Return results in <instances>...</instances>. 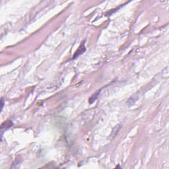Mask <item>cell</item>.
Instances as JSON below:
<instances>
[{
	"label": "cell",
	"instance_id": "cell-4",
	"mask_svg": "<svg viewBox=\"0 0 169 169\" xmlns=\"http://www.w3.org/2000/svg\"><path fill=\"white\" fill-rule=\"evenodd\" d=\"M1 102H2V109H3V106H4V99H2V101H1Z\"/></svg>",
	"mask_w": 169,
	"mask_h": 169
},
{
	"label": "cell",
	"instance_id": "cell-2",
	"mask_svg": "<svg viewBox=\"0 0 169 169\" xmlns=\"http://www.w3.org/2000/svg\"><path fill=\"white\" fill-rule=\"evenodd\" d=\"M13 125V123L12 122L11 120H8L6 121L5 122H4L3 124H2V126H1V130H2V135H3V132H4V131L7 130V129H9L10 127H11Z\"/></svg>",
	"mask_w": 169,
	"mask_h": 169
},
{
	"label": "cell",
	"instance_id": "cell-3",
	"mask_svg": "<svg viewBox=\"0 0 169 169\" xmlns=\"http://www.w3.org/2000/svg\"><path fill=\"white\" fill-rule=\"evenodd\" d=\"M100 92H101V90H99L98 92H96L95 94H94L93 95L90 97V99H89V102H90V104H92V102L95 101L96 99H97V97H99V93H100Z\"/></svg>",
	"mask_w": 169,
	"mask_h": 169
},
{
	"label": "cell",
	"instance_id": "cell-1",
	"mask_svg": "<svg viewBox=\"0 0 169 169\" xmlns=\"http://www.w3.org/2000/svg\"><path fill=\"white\" fill-rule=\"evenodd\" d=\"M85 42H83L81 44L80 46L79 47V48L77 49V50L76 51V54L75 55H73V59L76 58L77 57H78L79 55H81L84 53V52H85L86 49H85Z\"/></svg>",
	"mask_w": 169,
	"mask_h": 169
}]
</instances>
